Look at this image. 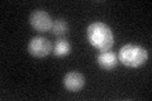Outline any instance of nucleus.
Listing matches in <instances>:
<instances>
[{
	"instance_id": "obj_2",
	"label": "nucleus",
	"mask_w": 152,
	"mask_h": 101,
	"mask_svg": "<svg viewBox=\"0 0 152 101\" xmlns=\"http://www.w3.org/2000/svg\"><path fill=\"white\" fill-rule=\"evenodd\" d=\"M148 60V52L137 44H126L119 49L118 61L131 68H137Z\"/></svg>"
},
{
	"instance_id": "obj_6",
	"label": "nucleus",
	"mask_w": 152,
	"mask_h": 101,
	"mask_svg": "<svg viewBox=\"0 0 152 101\" xmlns=\"http://www.w3.org/2000/svg\"><path fill=\"white\" fill-rule=\"evenodd\" d=\"M96 61H98V65L100 66L103 70L110 71L117 66L118 57L115 53H113L110 51H104V52H100V53H99Z\"/></svg>"
},
{
	"instance_id": "obj_8",
	"label": "nucleus",
	"mask_w": 152,
	"mask_h": 101,
	"mask_svg": "<svg viewBox=\"0 0 152 101\" xmlns=\"http://www.w3.org/2000/svg\"><path fill=\"white\" fill-rule=\"evenodd\" d=\"M67 31H69V25L64 19H57L56 22H53L52 28H51V32L55 36H64L67 33Z\"/></svg>"
},
{
	"instance_id": "obj_4",
	"label": "nucleus",
	"mask_w": 152,
	"mask_h": 101,
	"mask_svg": "<svg viewBox=\"0 0 152 101\" xmlns=\"http://www.w3.org/2000/svg\"><path fill=\"white\" fill-rule=\"evenodd\" d=\"M29 23L33 27V29H36L37 32L51 31L52 24H53L50 14L46 13L45 10H34L33 12L29 17Z\"/></svg>"
},
{
	"instance_id": "obj_7",
	"label": "nucleus",
	"mask_w": 152,
	"mask_h": 101,
	"mask_svg": "<svg viewBox=\"0 0 152 101\" xmlns=\"http://www.w3.org/2000/svg\"><path fill=\"white\" fill-rule=\"evenodd\" d=\"M53 54L56 57H58V58H62V57L67 56L70 52H71V44L66 41V39H58L55 46H53Z\"/></svg>"
},
{
	"instance_id": "obj_3",
	"label": "nucleus",
	"mask_w": 152,
	"mask_h": 101,
	"mask_svg": "<svg viewBox=\"0 0 152 101\" xmlns=\"http://www.w3.org/2000/svg\"><path fill=\"white\" fill-rule=\"evenodd\" d=\"M52 51L51 42L45 37H34L29 41L28 44V52L37 58H43L48 56Z\"/></svg>"
},
{
	"instance_id": "obj_5",
	"label": "nucleus",
	"mask_w": 152,
	"mask_h": 101,
	"mask_svg": "<svg viewBox=\"0 0 152 101\" xmlns=\"http://www.w3.org/2000/svg\"><path fill=\"white\" fill-rule=\"evenodd\" d=\"M85 85V78L84 76L80 73V72H69V73L65 75L64 77V86L66 90L71 91V92H76V91H80Z\"/></svg>"
},
{
	"instance_id": "obj_1",
	"label": "nucleus",
	"mask_w": 152,
	"mask_h": 101,
	"mask_svg": "<svg viewBox=\"0 0 152 101\" xmlns=\"http://www.w3.org/2000/svg\"><path fill=\"white\" fill-rule=\"evenodd\" d=\"M86 36L90 44L102 52L109 51L114 43V36L112 29L105 23L102 22H95L90 24L88 27Z\"/></svg>"
}]
</instances>
